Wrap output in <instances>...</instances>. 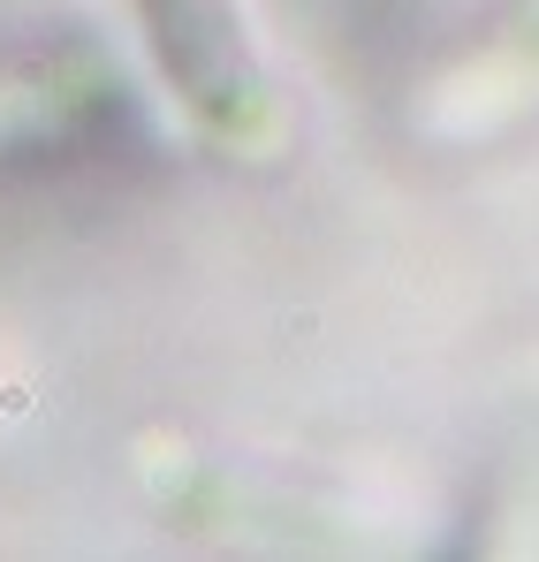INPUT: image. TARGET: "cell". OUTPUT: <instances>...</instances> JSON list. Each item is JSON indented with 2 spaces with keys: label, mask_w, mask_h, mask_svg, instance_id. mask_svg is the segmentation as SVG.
<instances>
[{
  "label": "cell",
  "mask_w": 539,
  "mask_h": 562,
  "mask_svg": "<svg viewBox=\"0 0 539 562\" xmlns=\"http://www.w3.org/2000/svg\"><path fill=\"white\" fill-rule=\"evenodd\" d=\"M130 8H137L145 54L182 114L205 122L213 137H244L267 106V77H259L244 8L236 0H130Z\"/></svg>",
  "instance_id": "cell-1"
}]
</instances>
